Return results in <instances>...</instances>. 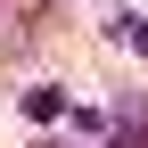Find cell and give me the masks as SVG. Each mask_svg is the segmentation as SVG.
<instances>
[{"label": "cell", "mask_w": 148, "mask_h": 148, "mask_svg": "<svg viewBox=\"0 0 148 148\" xmlns=\"http://www.w3.org/2000/svg\"><path fill=\"white\" fill-rule=\"evenodd\" d=\"M49 16H58V0H16V16L0 25V58H33L49 41Z\"/></svg>", "instance_id": "6da1fadb"}, {"label": "cell", "mask_w": 148, "mask_h": 148, "mask_svg": "<svg viewBox=\"0 0 148 148\" xmlns=\"http://www.w3.org/2000/svg\"><path fill=\"white\" fill-rule=\"evenodd\" d=\"M107 148H148V132H140V99H123V107H115V132H107Z\"/></svg>", "instance_id": "7a4b0ae2"}, {"label": "cell", "mask_w": 148, "mask_h": 148, "mask_svg": "<svg viewBox=\"0 0 148 148\" xmlns=\"http://www.w3.org/2000/svg\"><path fill=\"white\" fill-rule=\"evenodd\" d=\"M25 115H33V123H58V115H66V90H25Z\"/></svg>", "instance_id": "3957f363"}, {"label": "cell", "mask_w": 148, "mask_h": 148, "mask_svg": "<svg viewBox=\"0 0 148 148\" xmlns=\"http://www.w3.org/2000/svg\"><path fill=\"white\" fill-rule=\"evenodd\" d=\"M115 33H123V41H140V49H148V16H123Z\"/></svg>", "instance_id": "277c9868"}, {"label": "cell", "mask_w": 148, "mask_h": 148, "mask_svg": "<svg viewBox=\"0 0 148 148\" xmlns=\"http://www.w3.org/2000/svg\"><path fill=\"white\" fill-rule=\"evenodd\" d=\"M41 148H66V140H41Z\"/></svg>", "instance_id": "5b68a950"}]
</instances>
